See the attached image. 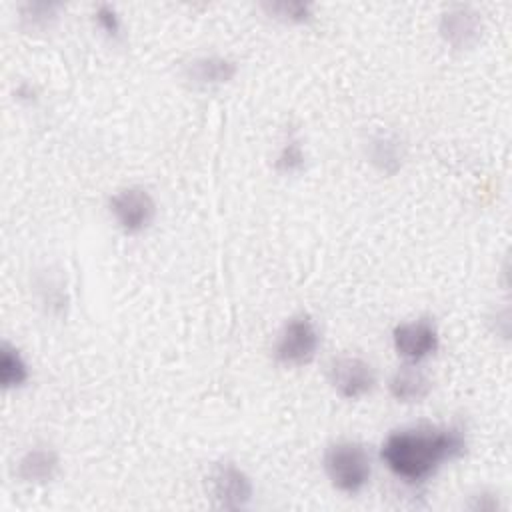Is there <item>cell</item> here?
Masks as SVG:
<instances>
[{
	"label": "cell",
	"instance_id": "1",
	"mask_svg": "<svg viewBox=\"0 0 512 512\" xmlns=\"http://www.w3.org/2000/svg\"><path fill=\"white\" fill-rule=\"evenodd\" d=\"M464 432L456 426H410L388 434L380 456L392 474L406 482H424L442 462L462 456Z\"/></svg>",
	"mask_w": 512,
	"mask_h": 512
},
{
	"label": "cell",
	"instance_id": "2",
	"mask_svg": "<svg viewBox=\"0 0 512 512\" xmlns=\"http://www.w3.org/2000/svg\"><path fill=\"white\" fill-rule=\"evenodd\" d=\"M324 470L338 490L356 494L370 480V456L358 442H338L326 450Z\"/></svg>",
	"mask_w": 512,
	"mask_h": 512
},
{
	"label": "cell",
	"instance_id": "3",
	"mask_svg": "<svg viewBox=\"0 0 512 512\" xmlns=\"http://www.w3.org/2000/svg\"><path fill=\"white\" fill-rule=\"evenodd\" d=\"M320 346V334L310 316L300 314L290 318L278 334L274 356L292 366L308 364Z\"/></svg>",
	"mask_w": 512,
	"mask_h": 512
},
{
	"label": "cell",
	"instance_id": "4",
	"mask_svg": "<svg viewBox=\"0 0 512 512\" xmlns=\"http://www.w3.org/2000/svg\"><path fill=\"white\" fill-rule=\"evenodd\" d=\"M208 492L218 508L242 510L252 500V482L234 462H218L208 472Z\"/></svg>",
	"mask_w": 512,
	"mask_h": 512
},
{
	"label": "cell",
	"instance_id": "5",
	"mask_svg": "<svg viewBox=\"0 0 512 512\" xmlns=\"http://www.w3.org/2000/svg\"><path fill=\"white\" fill-rule=\"evenodd\" d=\"M108 206L118 226L128 234H136L148 228L156 214V204L150 192L140 186L118 190L114 196H110Z\"/></svg>",
	"mask_w": 512,
	"mask_h": 512
},
{
	"label": "cell",
	"instance_id": "6",
	"mask_svg": "<svg viewBox=\"0 0 512 512\" xmlns=\"http://www.w3.org/2000/svg\"><path fill=\"white\" fill-rule=\"evenodd\" d=\"M392 342L400 356L418 362L438 348V330L428 318L402 322L392 330Z\"/></svg>",
	"mask_w": 512,
	"mask_h": 512
},
{
	"label": "cell",
	"instance_id": "7",
	"mask_svg": "<svg viewBox=\"0 0 512 512\" xmlns=\"http://www.w3.org/2000/svg\"><path fill=\"white\" fill-rule=\"evenodd\" d=\"M330 382L344 398H360L376 382L374 368L358 356H340L330 364Z\"/></svg>",
	"mask_w": 512,
	"mask_h": 512
},
{
	"label": "cell",
	"instance_id": "8",
	"mask_svg": "<svg viewBox=\"0 0 512 512\" xmlns=\"http://www.w3.org/2000/svg\"><path fill=\"white\" fill-rule=\"evenodd\" d=\"M482 30L480 14L466 4L448 6L440 16V34L454 48H468Z\"/></svg>",
	"mask_w": 512,
	"mask_h": 512
},
{
	"label": "cell",
	"instance_id": "9",
	"mask_svg": "<svg viewBox=\"0 0 512 512\" xmlns=\"http://www.w3.org/2000/svg\"><path fill=\"white\" fill-rule=\"evenodd\" d=\"M238 66L226 56H198L184 64V78L200 88L226 84L234 78Z\"/></svg>",
	"mask_w": 512,
	"mask_h": 512
},
{
	"label": "cell",
	"instance_id": "10",
	"mask_svg": "<svg viewBox=\"0 0 512 512\" xmlns=\"http://www.w3.org/2000/svg\"><path fill=\"white\" fill-rule=\"evenodd\" d=\"M388 388L398 402L410 404L426 398L432 388V382L422 368H418L416 364H406L392 374Z\"/></svg>",
	"mask_w": 512,
	"mask_h": 512
},
{
	"label": "cell",
	"instance_id": "11",
	"mask_svg": "<svg viewBox=\"0 0 512 512\" xmlns=\"http://www.w3.org/2000/svg\"><path fill=\"white\" fill-rule=\"evenodd\" d=\"M58 454L52 448H30L16 466V474L26 484L50 482L58 472Z\"/></svg>",
	"mask_w": 512,
	"mask_h": 512
},
{
	"label": "cell",
	"instance_id": "12",
	"mask_svg": "<svg viewBox=\"0 0 512 512\" xmlns=\"http://www.w3.org/2000/svg\"><path fill=\"white\" fill-rule=\"evenodd\" d=\"M404 158L400 140L392 134H378L370 140V160L386 174H394Z\"/></svg>",
	"mask_w": 512,
	"mask_h": 512
},
{
	"label": "cell",
	"instance_id": "13",
	"mask_svg": "<svg viewBox=\"0 0 512 512\" xmlns=\"http://www.w3.org/2000/svg\"><path fill=\"white\" fill-rule=\"evenodd\" d=\"M28 380V366L20 352L4 342L0 346V384L4 390L22 386Z\"/></svg>",
	"mask_w": 512,
	"mask_h": 512
},
{
	"label": "cell",
	"instance_id": "14",
	"mask_svg": "<svg viewBox=\"0 0 512 512\" xmlns=\"http://www.w3.org/2000/svg\"><path fill=\"white\" fill-rule=\"evenodd\" d=\"M58 4L54 2H26L20 6V20L28 28H46L54 20Z\"/></svg>",
	"mask_w": 512,
	"mask_h": 512
},
{
	"label": "cell",
	"instance_id": "15",
	"mask_svg": "<svg viewBox=\"0 0 512 512\" xmlns=\"http://www.w3.org/2000/svg\"><path fill=\"white\" fill-rule=\"evenodd\" d=\"M270 14L288 22H304L312 16V6L300 0H280V2H264L262 4Z\"/></svg>",
	"mask_w": 512,
	"mask_h": 512
},
{
	"label": "cell",
	"instance_id": "16",
	"mask_svg": "<svg viewBox=\"0 0 512 512\" xmlns=\"http://www.w3.org/2000/svg\"><path fill=\"white\" fill-rule=\"evenodd\" d=\"M304 166V150L298 140H288L276 158V170L282 174L298 172Z\"/></svg>",
	"mask_w": 512,
	"mask_h": 512
},
{
	"label": "cell",
	"instance_id": "17",
	"mask_svg": "<svg viewBox=\"0 0 512 512\" xmlns=\"http://www.w3.org/2000/svg\"><path fill=\"white\" fill-rule=\"evenodd\" d=\"M94 18H96L98 26H100L106 34L118 36V32H120V20H118V14H116V10H114L112 6H108V4H98L96 10H94Z\"/></svg>",
	"mask_w": 512,
	"mask_h": 512
}]
</instances>
